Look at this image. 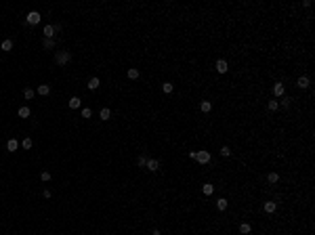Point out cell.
Here are the masks:
<instances>
[{"mask_svg": "<svg viewBox=\"0 0 315 235\" xmlns=\"http://www.w3.org/2000/svg\"><path fill=\"white\" fill-rule=\"evenodd\" d=\"M196 160H198L200 164H208L210 162V151H198L196 153Z\"/></svg>", "mask_w": 315, "mask_h": 235, "instance_id": "obj_3", "label": "cell"}, {"mask_svg": "<svg viewBox=\"0 0 315 235\" xmlns=\"http://www.w3.org/2000/svg\"><path fill=\"white\" fill-rule=\"evenodd\" d=\"M99 86H101V80H99V78H91V80H88V88H91V90H97Z\"/></svg>", "mask_w": 315, "mask_h": 235, "instance_id": "obj_10", "label": "cell"}, {"mask_svg": "<svg viewBox=\"0 0 315 235\" xmlns=\"http://www.w3.org/2000/svg\"><path fill=\"white\" fill-rule=\"evenodd\" d=\"M0 48H2L4 53H9V50H13V40H4V42L0 44Z\"/></svg>", "mask_w": 315, "mask_h": 235, "instance_id": "obj_14", "label": "cell"}, {"mask_svg": "<svg viewBox=\"0 0 315 235\" xmlns=\"http://www.w3.org/2000/svg\"><path fill=\"white\" fill-rule=\"evenodd\" d=\"M40 178H42V181H44V183H46V181H50V172H46V170H44V172H42V174H40Z\"/></svg>", "mask_w": 315, "mask_h": 235, "instance_id": "obj_30", "label": "cell"}, {"mask_svg": "<svg viewBox=\"0 0 315 235\" xmlns=\"http://www.w3.org/2000/svg\"><path fill=\"white\" fill-rule=\"evenodd\" d=\"M17 147H19L17 139H9V143H6V151H17Z\"/></svg>", "mask_w": 315, "mask_h": 235, "instance_id": "obj_8", "label": "cell"}, {"mask_svg": "<svg viewBox=\"0 0 315 235\" xmlns=\"http://www.w3.org/2000/svg\"><path fill=\"white\" fill-rule=\"evenodd\" d=\"M250 231H252V227H250L248 223H242V225H240V233H242V235H248Z\"/></svg>", "mask_w": 315, "mask_h": 235, "instance_id": "obj_15", "label": "cell"}, {"mask_svg": "<svg viewBox=\"0 0 315 235\" xmlns=\"http://www.w3.org/2000/svg\"><path fill=\"white\" fill-rule=\"evenodd\" d=\"M145 166H147V168H149L151 172L160 170V162H158V160H147V164H145Z\"/></svg>", "mask_w": 315, "mask_h": 235, "instance_id": "obj_7", "label": "cell"}, {"mask_svg": "<svg viewBox=\"0 0 315 235\" xmlns=\"http://www.w3.org/2000/svg\"><path fill=\"white\" fill-rule=\"evenodd\" d=\"M162 90H164V93H166V94H170V93H172V90H175V86H172V84H170V82H164V84H162Z\"/></svg>", "mask_w": 315, "mask_h": 235, "instance_id": "obj_17", "label": "cell"}, {"mask_svg": "<svg viewBox=\"0 0 315 235\" xmlns=\"http://www.w3.org/2000/svg\"><path fill=\"white\" fill-rule=\"evenodd\" d=\"M80 105H82V99H80V97H71V99H70V107H71V109H78Z\"/></svg>", "mask_w": 315, "mask_h": 235, "instance_id": "obj_11", "label": "cell"}, {"mask_svg": "<svg viewBox=\"0 0 315 235\" xmlns=\"http://www.w3.org/2000/svg\"><path fill=\"white\" fill-rule=\"evenodd\" d=\"M221 155L223 157H229V155H231V149H229V147H221Z\"/></svg>", "mask_w": 315, "mask_h": 235, "instance_id": "obj_28", "label": "cell"}, {"mask_svg": "<svg viewBox=\"0 0 315 235\" xmlns=\"http://www.w3.org/2000/svg\"><path fill=\"white\" fill-rule=\"evenodd\" d=\"M17 114H19V118H30V114H32V111H30V107H19V111H17Z\"/></svg>", "mask_w": 315, "mask_h": 235, "instance_id": "obj_16", "label": "cell"}, {"mask_svg": "<svg viewBox=\"0 0 315 235\" xmlns=\"http://www.w3.org/2000/svg\"><path fill=\"white\" fill-rule=\"evenodd\" d=\"M151 235H162V233H160V231H158V229H153V233Z\"/></svg>", "mask_w": 315, "mask_h": 235, "instance_id": "obj_32", "label": "cell"}, {"mask_svg": "<svg viewBox=\"0 0 315 235\" xmlns=\"http://www.w3.org/2000/svg\"><path fill=\"white\" fill-rule=\"evenodd\" d=\"M25 23H30V25H36V23H40V13H36V11H30L27 15H25Z\"/></svg>", "mask_w": 315, "mask_h": 235, "instance_id": "obj_2", "label": "cell"}, {"mask_svg": "<svg viewBox=\"0 0 315 235\" xmlns=\"http://www.w3.org/2000/svg\"><path fill=\"white\" fill-rule=\"evenodd\" d=\"M227 204H229V201H227V200H223V197H221V200L216 201V208H219V210H227Z\"/></svg>", "mask_w": 315, "mask_h": 235, "instance_id": "obj_22", "label": "cell"}, {"mask_svg": "<svg viewBox=\"0 0 315 235\" xmlns=\"http://www.w3.org/2000/svg\"><path fill=\"white\" fill-rule=\"evenodd\" d=\"M216 70H219V74H225V71L229 70V67H227V61L219 59V61H216Z\"/></svg>", "mask_w": 315, "mask_h": 235, "instance_id": "obj_9", "label": "cell"}, {"mask_svg": "<svg viewBox=\"0 0 315 235\" xmlns=\"http://www.w3.org/2000/svg\"><path fill=\"white\" fill-rule=\"evenodd\" d=\"M53 36H55V25H46L44 27V38H50L53 40Z\"/></svg>", "mask_w": 315, "mask_h": 235, "instance_id": "obj_13", "label": "cell"}, {"mask_svg": "<svg viewBox=\"0 0 315 235\" xmlns=\"http://www.w3.org/2000/svg\"><path fill=\"white\" fill-rule=\"evenodd\" d=\"M284 93H286V88H284L281 82H277L275 86H273V94H275V97H284Z\"/></svg>", "mask_w": 315, "mask_h": 235, "instance_id": "obj_6", "label": "cell"}, {"mask_svg": "<svg viewBox=\"0 0 315 235\" xmlns=\"http://www.w3.org/2000/svg\"><path fill=\"white\" fill-rule=\"evenodd\" d=\"M109 118H111V109L103 107V109H101V120H109Z\"/></svg>", "mask_w": 315, "mask_h": 235, "instance_id": "obj_20", "label": "cell"}, {"mask_svg": "<svg viewBox=\"0 0 315 235\" xmlns=\"http://www.w3.org/2000/svg\"><path fill=\"white\" fill-rule=\"evenodd\" d=\"M91 116H93V109L91 107H84L82 109V118H91Z\"/></svg>", "mask_w": 315, "mask_h": 235, "instance_id": "obj_26", "label": "cell"}, {"mask_svg": "<svg viewBox=\"0 0 315 235\" xmlns=\"http://www.w3.org/2000/svg\"><path fill=\"white\" fill-rule=\"evenodd\" d=\"M263 208H265V212H267V214H273V212L277 210V204H275V201H265V206H263Z\"/></svg>", "mask_w": 315, "mask_h": 235, "instance_id": "obj_4", "label": "cell"}, {"mask_svg": "<svg viewBox=\"0 0 315 235\" xmlns=\"http://www.w3.org/2000/svg\"><path fill=\"white\" fill-rule=\"evenodd\" d=\"M137 164H139V166H141V168H143V166H145V164H147V157H145V155H141V157H139V160H137Z\"/></svg>", "mask_w": 315, "mask_h": 235, "instance_id": "obj_29", "label": "cell"}, {"mask_svg": "<svg viewBox=\"0 0 315 235\" xmlns=\"http://www.w3.org/2000/svg\"><path fill=\"white\" fill-rule=\"evenodd\" d=\"M267 181H269V183H277V181H280V174H277V172H269Z\"/></svg>", "mask_w": 315, "mask_h": 235, "instance_id": "obj_19", "label": "cell"}, {"mask_svg": "<svg viewBox=\"0 0 315 235\" xmlns=\"http://www.w3.org/2000/svg\"><path fill=\"white\" fill-rule=\"evenodd\" d=\"M48 93H50V86H48V84H40V86H38V94L46 97Z\"/></svg>", "mask_w": 315, "mask_h": 235, "instance_id": "obj_12", "label": "cell"}, {"mask_svg": "<svg viewBox=\"0 0 315 235\" xmlns=\"http://www.w3.org/2000/svg\"><path fill=\"white\" fill-rule=\"evenodd\" d=\"M55 61H57V65H65V63H70V61H71V53H67V50H59L57 55H55Z\"/></svg>", "mask_w": 315, "mask_h": 235, "instance_id": "obj_1", "label": "cell"}, {"mask_svg": "<svg viewBox=\"0 0 315 235\" xmlns=\"http://www.w3.org/2000/svg\"><path fill=\"white\" fill-rule=\"evenodd\" d=\"M23 97L27 99V101H30V99H34V90H32V88H25V90H23Z\"/></svg>", "mask_w": 315, "mask_h": 235, "instance_id": "obj_25", "label": "cell"}, {"mask_svg": "<svg viewBox=\"0 0 315 235\" xmlns=\"http://www.w3.org/2000/svg\"><path fill=\"white\" fill-rule=\"evenodd\" d=\"M128 78H130V80H137V78H139V70H137V67H130V70H128Z\"/></svg>", "mask_w": 315, "mask_h": 235, "instance_id": "obj_18", "label": "cell"}, {"mask_svg": "<svg viewBox=\"0 0 315 235\" xmlns=\"http://www.w3.org/2000/svg\"><path fill=\"white\" fill-rule=\"evenodd\" d=\"M277 109V101H269V111H275Z\"/></svg>", "mask_w": 315, "mask_h": 235, "instance_id": "obj_31", "label": "cell"}, {"mask_svg": "<svg viewBox=\"0 0 315 235\" xmlns=\"http://www.w3.org/2000/svg\"><path fill=\"white\" fill-rule=\"evenodd\" d=\"M202 191H204V195H212V191H214V187L206 183V185H202Z\"/></svg>", "mask_w": 315, "mask_h": 235, "instance_id": "obj_21", "label": "cell"}, {"mask_svg": "<svg viewBox=\"0 0 315 235\" xmlns=\"http://www.w3.org/2000/svg\"><path fill=\"white\" fill-rule=\"evenodd\" d=\"M42 46H44V48H53V46H55V40H50V38H44Z\"/></svg>", "mask_w": 315, "mask_h": 235, "instance_id": "obj_24", "label": "cell"}, {"mask_svg": "<svg viewBox=\"0 0 315 235\" xmlns=\"http://www.w3.org/2000/svg\"><path fill=\"white\" fill-rule=\"evenodd\" d=\"M21 147H23V149H32V139H23Z\"/></svg>", "mask_w": 315, "mask_h": 235, "instance_id": "obj_27", "label": "cell"}, {"mask_svg": "<svg viewBox=\"0 0 315 235\" xmlns=\"http://www.w3.org/2000/svg\"><path fill=\"white\" fill-rule=\"evenodd\" d=\"M309 84H311V80H309L307 76H301L298 82H296V86H298V88H309Z\"/></svg>", "mask_w": 315, "mask_h": 235, "instance_id": "obj_5", "label": "cell"}, {"mask_svg": "<svg viewBox=\"0 0 315 235\" xmlns=\"http://www.w3.org/2000/svg\"><path fill=\"white\" fill-rule=\"evenodd\" d=\"M200 107H202V111H204V114H208L210 109H212V105H210V101H202V105H200Z\"/></svg>", "mask_w": 315, "mask_h": 235, "instance_id": "obj_23", "label": "cell"}]
</instances>
